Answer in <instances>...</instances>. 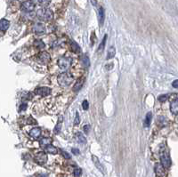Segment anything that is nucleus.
Returning a JSON list of instances; mask_svg holds the SVG:
<instances>
[{
  "instance_id": "nucleus-1",
  "label": "nucleus",
  "mask_w": 178,
  "mask_h": 177,
  "mask_svg": "<svg viewBox=\"0 0 178 177\" xmlns=\"http://www.w3.org/2000/svg\"><path fill=\"white\" fill-rule=\"evenodd\" d=\"M37 17L43 22L52 21L54 18V13L49 8H41L37 13Z\"/></svg>"
},
{
  "instance_id": "nucleus-2",
  "label": "nucleus",
  "mask_w": 178,
  "mask_h": 177,
  "mask_svg": "<svg viewBox=\"0 0 178 177\" xmlns=\"http://www.w3.org/2000/svg\"><path fill=\"white\" fill-rule=\"evenodd\" d=\"M73 80H74L73 76L70 73H67V72L60 74L57 78L58 84L61 86H68L73 82Z\"/></svg>"
},
{
  "instance_id": "nucleus-3",
  "label": "nucleus",
  "mask_w": 178,
  "mask_h": 177,
  "mask_svg": "<svg viewBox=\"0 0 178 177\" xmlns=\"http://www.w3.org/2000/svg\"><path fill=\"white\" fill-rule=\"evenodd\" d=\"M71 62H72V59L70 57H61V58H59V60L57 62L59 68L63 71H66L70 69Z\"/></svg>"
},
{
  "instance_id": "nucleus-4",
  "label": "nucleus",
  "mask_w": 178,
  "mask_h": 177,
  "mask_svg": "<svg viewBox=\"0 0 178 177\" xmlns=\"http://www.w3.org/2000/svg\"><path fill=\"white\" fill-rule=\"evenodd\" d=\"M160 162L164 168H169L171 166V158L166 152H162L160 155Z\"/></svg>"
},
{
  "instance_id": "nucleus-5",
  "label": "nucleus",
  "mask_w": 178,
  "mask_h": 177,
  "mask_svg": "<svg viewBox=\"0 0 178 177\" xmlns=\"http://www.w3.org/2000/svg\"><path fill=\"white\" fill-rule=\"evenodd\" d=\"M38 61L43 65H46L51 61V56L47 52H41L38 55Z\"/></svg>"
},
{
  "instance_id": "nucleus-6",
  "label": "nucleus",
  "mask_w": 178,
  "mask_h": 177,
  "mask_svg": "<svg viewBox=\"0 0 178 177\" xmlns=\"http://www.w3.org/2000/svg\"><path fill=\"white\" fill-rule=\"evenodd\" d=\"M35 9L34 1H25L22 4V10L25 13H31Z\"/></svg>"
},
{
  "instance_id": "nucleus-7",
  "label": "nucleus",
  "mask_w": 178,
  "mask_h": 177,
  "mask_svg": "<svg viewBox=\"0 0 178 177\" xmlns=\"http://www.w3.org/2000/svg\"><path fill=\"white\" fill-rule=\"evenodd\" d=\"M33 31L36 35L41 36L46 33V28L45 25L41 22H36L33 26Z\"/></svg>"
},
{
  "instance_id": "nucleus-8",
  "label": "nucleus",
  "mask_w": 178,
  "mask_h": 177,
  "mask_svg": "<svg viewBox=\"0 0 178 177\" xmlns=\"http://www.w3.org/2000/svg\"><path fill=\"white\" fill-rule=\"evenodd\" d=\"M34 159H35V161H36L39 165H45V164L47 162V156H46V154L45 152H39V153L35 156Z\"/></svg>"
},
{
  "instance_id": "nucleus-9",
  "label": "nucleus",
  "mask_w": 178,
  "mask_h": 177,
  "mask_svg": "<svg viewBox=\"0 0 178 177\" xmlns=\"http://www.w3.org/2000/svg\"><path fill=\"white\" fill-rule=\"evenodd\" d=\"M155 173L158 177H165L166 175V170L163 167V165L159 163L155 165Z\"/></svg>"
},
{
  "instance_id": "nucleus-10",
  "label": "nucleus",
  "mask_w": 178,
  "mask_h": 177,
  "mask_svg": "<svg viewBox=\"0 0 178 177\" xmlns=\"http://www.w3.org/2000/svg\"><path fill=\"white\" fill-rule=\"evenodd\" d=\"M51 91L52 90L49 87H39L38 89H36L35 93L41 96H47L51 94Z\"/></svg>"
},
{
  "instance_id": "nucleus-11",
  "label": "nucleus",
  "mask_w": 178,
  "mask_h": 177,
  "mask_svg": "<svg viewBox=\"0 0 178 177\" xmlns=\"http://www.w3.org/2000/svg\"><path fill=\"white\" fill-rule=\"evenodd\" d=\"M92 160H93V163L94 164V165L98 168V170H100L102 173H104V167H103V165L101 164L99 158H98L96 156L92 155Z\"/></svg>"
},
{
  "instance_id": "nucleus-12",
  "label": "nucleus",
  "mask_w": 178,
  "mask_h": 177,
  "mask_svg": "<svg viewBox=\"0 0 178 177\" xmlns=\"http://www.w3.org/2000/svg\"><path fill=\"white\" fill-rule=\"evenodd\" d=\"M84 82H85V78H78V79L76 81V83H75V85H74L72 90H73L74 92H76V93L78 92V91L82 88V86H83V85H84Z\"/></svg>"
},
{
  "instance_id": "nucleus-13",
  "label": "nucleus",
  "mask_w": 178,
  "mask_h": 177,
  "mask_svg": "<svg viewBox=\"0 0 178 177\" xmlns=\"http://www.w3.org/2000/svg\"><path fill=\"white\" fill-rule=\"evenodd\" d=\"M104 19H105V10L103 9V7H100L99 11H98V21L100 25H102L104 22Z\"/></svg>"
},
{
  "instance_id": "nucleus-14",
  "label": "nucleus",
  "mask_w": 178,
  "mask_h": 177,
  "mask_svg": "<svg viewBox=\"0 0 178 177\" xmlns=\"http://www.w3.org/2000/svg\"><path fill=\"white\" fill-rule=\"evenodd\" d=\"M30 135L34 138V139H38L40 135H41V129L39 127H34L31 130L30 132Z\"/></svg>"
},
{
  "instance_id": "nucleus-15",
  "label": "nucleus",
  "mask_w": 178,
  "mask_h": 177,
  "mask_svg": "<svg viewBox=\"0 0 178 177\" xmlns=\"http://www.w3.org/2000/svg\"><path fill=\"white\" fill-rule=\"evenodd\" d=\"M170 111L174 115H178V100H174L170 103Z\"/></svg>"
},
{
  "instance_id": "nucleus-16",
  "label": "nucleus",
  "mask_w": 178,
  "mask_h": 177,
  "mask_svg": "<svg viewBox=\"0 0 178 177\" xmlns=\"http://www.w3.org/2000/svg\"><path fill=\"white\" fill-rule=\"evenodd\" d=\"M10 26V22L9 21L6 20V19H2L0 20V30H3V31H6Z\"/></svg>"
},
{
  "instance_id": "nucleus-17",
  "label": "nucleus",
  "mask_w": 178,
  "mask_h": 177,
  "mask_svg": "<svg viewBox=\"0 0 178 177\" xmlns=\"http://www.w3.org/2000/svg\"><path fill=\"white\" fill-rule=\"evenodd\" d=\"M45 150H46L47 153L53 154V155H55V154L57 153V149H56L54 145H52V144H49V145L46 146V147H45Z\"/></svg>"
},
{
  "instance_id": "nucleus-18",
  "label": "nucleus",
  "mask_w": 178,
  "mask_h": 177,
  "mask_svg": "<svg viewBox=\"0 0 178 177\" xmlns=\"http://www.w3.org/2000/svg\"><path fill=\"white\" fill-rule=\"evenodd\" d=\"M70 48H71L72 52H74L75 54H79L81 52V49H80L79 46L74 41H70Z\"/></svg>"
},
{
  "instance_id": "nucleus-19",
  "label": "nucleus",
  "mask_w": 178,
  "mask_h": 177,
  "mask_svg": "<svg viewBox=\"0 0 178 177\" xmlns=\"http://www.w3.org/2000/svg\"><path fill=\"white\" fill-rule=\"evenodd\" d=\"M76 138H77V140H78V141L79 143H82V144H86V138L81 133H79V132L77 133H76Z\"/></svg>"
},
{
  "instance_id": "nucleus-20",
  "label": "nucleus",
  "mask_w": 178,
  "mask_h": 177,
  "mask_svg": "<svg viewBox=\"0 0 178 177\" xmlns=\"http://www.w3.org/2000/svg\"><path fill=\"white\" fill-rule=\"evenodd\" d=\"M81 63L86 68H88L90 66V60L87 55H83L81 57Z\"/></svg>"
},
{
  "instance_id": "nucleus-21",
  "label": "nucleus",
  "mask_w": 178,
  "mask_h": 177,
  "mask_svg": "<svg viewBox=\"0 0 178 177\" xmlns=\"http://www.w3.org/2000/svg\"><path fill=\"white\" fill-rule=\"evenodd\" d=\"M116 54V49L114 46H110L109 49H108V53H107V59H111L115 56Z\"/></svg>"
},
{
  "instance_id": "nucleus-22",
  "label": "nucleus",
  "mask_w": 178,
  "mask_h": 177,
  "mask_svg": "<svg viewBox=\"0 0 178 177\" xmlns=\"http://www.w3.org/2000/svg\"><path fill=\"white\" fill-rule=\"evenodd\" d=\"M51 142H52V139H51V138H48V137H44V138H42V139L40 140V145H41V146H44V147H46V146L51 144Z\"/></svg>"
},
{
  "instance_id": "nucleus-23",
  "label": "nucleus",
  "mask_w": 178,
  "mask_h": 177,
  "mask_svg": "<svg viewBox=\"0 0 178 177\" xmlns=\"http://www.w3.org/2000/svg\"><path fill=\"white\" fill-rule=\"evenodd\" d=\"M151 118H152V114H151V112H148L147 115H146L145 120H144V126H145V127H148V126L150 125Z\"/></svg>"
},
{
  "instance_id": "nucleus-24",
  "label": "nucleus",
  "mask_w": 178,
  "mask_h": 177,
  "mask_svg": "<svg viewBox=\"0 0 178 177\" xmlns=\"http://www.w3.org/2000/svg\"><path fill=\"white\" fill-rule=\"evenodd\" d=\"M62 117H60L59 118V120H58V123L57 125H55V128H54V133H59L61 132V129H62Z\"/></svg>"
},
{
  "instance_id": "nucleus-25",
  "label": "nucleus",
  "mask_w": 178,
  "mask_h": 177,
  "mask_svg": "<svg viewBox=\"0 0 178 177\" xmlns=\"http://www.w3.org/2000/svg\"><path fill=\"white\" fill-rule=\"evenodd\" d=\"M34 46H36L39 49H44L45 48V44L41 40H36L34 42Z\"/></svg>"
},
{
  "instance_id": "nucleus-26",
  "label": "nucleus",
  "mask_w": 178,
  "mask_h": 177,
  "mask_svg": "<svg viewBox=\"0 0 178 177\" xmlns=\"http://www.w3.org/2000/svg\"><path fill=\"white\" fill-rule=\"evenodd\" d=\"M106 39H107V36L105 35V37L103 38V39H102V43L100 44V46H99V47H98V50H99V52H102V51L104 49V47H105V44H106Z\"/></svg>"
},
{
  "instance_id": "nucleus-27",
  "label": "nucleus",
  "mask_w": 178,
  "mask_h": 177,
  "mask_svg": "<svg viewBox=\"0 0 178 177\" xmlns=\"http://www.w3.org/2000/svg\"><path fill=\"white\" fill-rule=\"evenodd\" d=\"M35 3H39L41 7H43V8H46V7H48V5L50 4V1H45V0H41V1H38Z\"/></svg>"
},
{
  "instance_id": "nucleus-28",
  "label": "nucleus",
  "mask_w": 178,
  "mask_h": 177,
  "mask_svg": "<svg viewBox=\"0 0 178 177\" xmlns=\"http://www.w3.org/2000/svg\"><path fill=\"white\" fill-rule=\"evenodd\" d=\"M81 174H82V170L80 168H76L74 170V175H75V177H80Z\"/></svg>"
},
{
  "instance_id": "nucleus-29",
  "label": "nucleus",
  "mask_w": 178,
  "mask_h": 177,
  "mask_svg": "<svg viewBox=\"0 0 178 177\" xmlns=\"http://www.w3.org/2000/svg\"><path fill=\"white\" fill-rule=\"evenodd\" d=\"M167 97H168V95H160L158 97V101L160 102H166L167 100Z\"/></svg>"
},
{
  "instance_id": "nucleus-30",
  "label": "nucleus",
  "mask_w": 178,
  "mask_h": 177,
  "mask_svg": "<svg viewBox=\"0 0 178 177\" xmlns=\"http://www.w3.org/2000/svg\"><path fill=\"white\" fill-rule=\"evenodd\" d=\"M88 106H89L88 102H87V101H84L83 103H82V108H83V110H88Z\"/></svg>"
},
{
  "instance_id": "nucleus-31",
  "label": "nucleus",
  "mask_w": 178,
  "mask_h": 177,
  "mask_svg": "<svg viewBox=\"0 0 178 177\" xmlns=\"http://www.w3.org/2000/svg\"><path fill=\"white\" fill-rule=\"evenodd\" d=\"M79 122H80L79 114L77 112V114H76V118H75V121H74V124H75V125H78V124H79Z\"/></svg>"
},
{
  "instance_id": "nucleus-32",
  "label": "nucleus",
  "mask_w": 178,
  "mask_h": 177,
  "mask_svg": "<svg viewBox=\"0 0 178 177\" xmlns=\"http://www.w3.org/2000/svg\"><path fill=\"white\" fill-rule=\"evenodd\" d=\"M62 155L66 158V159H70V154L68 153V152H66V151H64V150H62Z\"/></svg>"
},
{
  "instance_id": "nucleus-33",
  "label": "nucleus",
  "mask_w": 178,
  "mask_h": 177,
  "mask_svg": "<svg viewBox=\"0 0 178 177\" xmlns=\"http://www.w3.org/2000/svg\"><path fill=\"white\" fill-rule=\"evenodd\" d=\"M172 86H173L174 88H178V79L174 80V81L172 83Z\"/></svg>"
},
{
  "instance_id": "nucleus-34",
  "label": "nucleus",
  "mask_w": 178,
  "mask_h": 177,
  "mask_svg": "<svg viewBox=\"0 0 178 177\" xmlns=\"http://www.w3.org/2000/svg\"><path fill=\"white\" fill-rule=\"evenodd\" d=\"M71 151H72V153L75 154V155H78V154H80V151H79L78 149H72Z\"/></svg>"
},
{
  "instance_id": "nucleus-35",
  "label": "nucleus",
  "mask_w": 178,
  "mask_h": 177,
  "mask_svg": "<svg viewBox=\"0 0 178 177\" xmlns=\"http://www.w3.org/2000/svg\"><path fill=\"white\" fill-rule=\"evenodd\" d=\"M89 128H90V126H89L88 125H85V126H84V131H85V133H88V131H89Z\"/></svg>"
},
{
  "instance_id": "nucleus-36",
  "label": "nucleus",
  "mask_w": 178,
  "mask_h": 177,
  "mask_svg": "<svg viewBox=\"0 0 178 177\" xmlns=\"http://www.w3.org/2000/svg\"><path fill=\"white\" fill-rule=\"evenodd\" d=\"M22 106H23V107L21 108V110H25V109H27V105H26V104H23Z\"/></svg>"
}]
</instances>
